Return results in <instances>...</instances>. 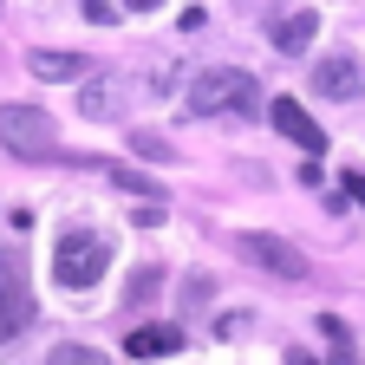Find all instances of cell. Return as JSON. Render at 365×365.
Returning a JSON list of instances; mask_svg holds the SVG:
<instances>
[{"mask_svg":"<svg viewBox=\"0 0 365 365\" xmlns=\"http://www.w3.org/2000/svg\"><path fill=\"white\" fill-rule=\"evenodd\" d=\"M157 294V267H137L130 274V300H150Z\"/></svg>","mask_w":365,"mask_h":365,"instance_id":"5bb4252c","label":"cell"},{"mask_svg":"<svg viewBox=\"0 0 365 365\" xmlns=\"http://www.w3.org/2000/svg\"><path fill=\"white\" fill-rule=\"evenodd\" d=\"M190 111L196 118H255L261 111V91H255V78L242 72V66H209V72H196L190 78Z\"/></svg>","mask_w":365,"mask_h":365,"instance_id":"6da1fadb","label":"cell"},{"mask_svg":"<svg viewBox=\"0 0 365 365\" xmlns=\"http://www.w3.org/2000/svg\"><path fill=\"white\" fill-rule=\"evenodd\" d=\"M339 182H346V196H352V202H359V209H365V170H346V176H339Z\"/></svg>","mask_w":365,"mask_h":365,"instance_id":"9a60e30c","label":"cell"},{"mask_svg":"<svg viewBox=\"0 0 365 365\" xmlns=\"http://www.w3.org/2000/svg\"><path fill=\"white\" fill-rule=\"evenodd\" d=\"M313 91H319V98H359V91H365L359 59H346V53L319 59V66H313Z\"/></svg>","mask_w":365,"mask_h":365,"instance_id":"52a82bcc","label":"cell"},{"mask_svg":"<svg viewBox=\"0 0 365 365\" xmlns=\"http://www.w3.org/2000/svg\"><path fill=\"white\" fill-rule=\"evenodd\" d=\"M267 124L281 130L287 144H300L307 157H319V150H327V130H319V124L300 111V98H274V105H267Z\"/></svg>","mask_w":365,"mask_h":365,"instance_id":"8992f818","label":"cell"},{"mask_svg":"<svg viewBox=\"0 0 365 365\" xmlns=\"http://www.w3.org/2000/svg\"><path fill=\"white\" fill-rule=\"evenodd\" d=\"M319 333L333 339V365H352V327H346L339 313H319Z\"/></svg>","mask_w":365,"mask_h":365,"instance_id":"8fae6325","label":"cell"},{"mask_svg":"<svg viewBox=\"0 0 365 365\" xmlns=\"http://www.w3.org/2000/svg\"><path fill=\"white\" fill-rule=\"evenodd\" d=\"M105 267H111V242L91 235V228H66L53 242V281L59 287H91V281H105Z\"/></svg>","mask_w":365,"mask_h":365,"instance_id":"3957f363","label":"cell"},{"mask_svg":"<svg viewBox=\"0 0 365 365\" xmlns=\"http://www.w3.org/2000/svg\"><path fill=\"white\" fill-rule=\"evenodd\" d=\"M33 327V287H26V267L20 255H0V339H14Z\"/></svg>","mask_w":365,"mask_h":365,"instance_id":"5b68a950","label":"cell"},{"mask_svg":"<svg viewBox=\"0 0 365 365\" xmlns=\"http://www.w3.org/2000/svg\"><path fill=\"white\" fill-rule=\"evenodd\" d=\"M0 144L20 163H53L59 157V124L39 105H0Z\"/></svg>","mask_w":365,"mask_h":365,"instance_id":"7a4b0ae2","label":"cell"},{"mask_svg":"<svg viewBox=\"0 0 365 365\" xmlns=\"http://www.w3.org/2000/svg\"><path fill=\"white\" fill-rule=\"evenodd\" d=\"M313 33H319V14H287L281 26H274V46H281V53H307Z\"/></svg>","mask_w":365,"mask_h":365,"instance_id":"30bf717a","label":"cell"},{"mask_svg":"<svg viewBox=\"0 0 365 365\" xmlns=\"http://www.w3.org/2000/svg\"><path fill=\"white\" fill-rule=\"evenodd\" d=\"M26 72L33 78H91V59L85 53H33Z\"/></svg>","mask_w":365,"mask_h":365,"instance_id":"9c48e42d","label":"cell"},{"mask_svg":"<svg viewBox=\"0 0 365 365\" xmlns=\"http://www.w3.org/2000/svg\"><path fill=\"white\" fill-rule=\"evenodd\" d=\"M46 365H105V352H91V346L66 339V346H53V359H46Z\"/></svg>","mask_w":365,"mask_h":365,"instance_id":"7c38bea8","label":"cell"},{"mask_svg":"<svg viewBox=\"0 0 365 365\" xmlns=\"http://www.w3.org/2000/svg\"><path fill=\"white\" fill-rule=\"evenodd\" d=\"M124 352H130V359H170V352H182V333H176V327H137V333L124 339Z\"/></svg>","mask_w":365,"mask_h":365,"instance_id":"ba28073f","label":"cell"},{"mask_svg":"<svg viewBox=\"0 0 365 365\" xmlns=\"http://www.w3.org/2000/svg\"><path fill=\"white\" fill-rule=\"evenodd\" d=\"M235 248H242L261 274H281V281H307V274H313V261H307L287 235H267V228H242Z\"/></svg>","mask_w":365,"mask_h":365,"instance_id":"277c9868","label":"cell"},{"mask_svg":"<svg viewBox=\"0 0 365 365\" xmlns=\"http://www.w3.org/2000/svg\"><path fill=\"white\" fill-rule=\"evenodd\" d=\"M124 7H137V14H157V7H163V0H124Z\"/></svg>","mask_w":365,"mask_h":365,"instance_id":"2e32d148","label":"cell"},{"mask_svg":"<svg viewBox=\"0 0 365 365\" xmlns=\"http://www.w3.org/2000/svg\"><path fill=\"white\" fill-rule=\"evenodd\" d=\"M78 14H85L91 26H118V7H111V0H78Z\"/></svg>","mask_w":365,"mask_h":365,"instance_id":"4fadbf2b","label":"cell"}]
</instances>
